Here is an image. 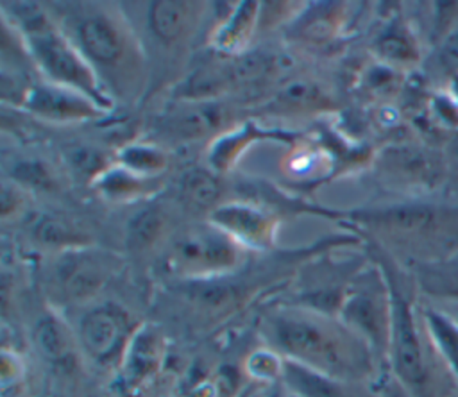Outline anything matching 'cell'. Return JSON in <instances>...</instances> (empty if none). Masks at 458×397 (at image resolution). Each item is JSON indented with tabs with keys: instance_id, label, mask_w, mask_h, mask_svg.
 Masks as SVG:
<instances>
[{
	"instance_id": "6da1fadb",
	"label": "cell",
	"mask_w": 458,
	"mask_h": 397,
	"mask_svg": "<svg viewBox=\"0 0 458 397\" xmlns=\"http://www.w3.org/2000/svg\"><path fill=\"white\" fill-rule=\"evenodd\" d=\"M272 343L308 368L340 381H354L369 372L372 351L344 322L317 309H279L267 317Z\"/></svg>"
},
{
	"instance_id": "7a4b0ae2",
	"label": "cell",
	"mask_w": 458,
	"mask_h": 397,
	"mask_svg": "<svg viewBox=\"0 0 458 397\" xmlns=\"http://www.w3.org/2000/svg\"><path fill=\"white\" fill-rule=\"evenodd\" d=\"M388 288L392 300L388 351L395 376L413 397H426V365L413 317V306L399 284L390 283Z\"/></svg>"
},
{
	"instance_id": "3957f363",
	"label": "cell",
	"mask_w": 458,
	"mask_h": 397,
	"mask_svg": "<svg viewBox=\"0 0 458 397\" xmlns=\"http://www.w3.org/2000/svg\"><path fill=\"white\" fill-rule=\"evenodd\" d=\"M342 322L365 340L372 352H385L390 347L392 300L390 288L372 281L347 291L340 306Z\"/></svg>"
},
{
	"instance_id": "277c9868",
	"label": "cell",
	"mask_w": 458,
	"mask_h": 397,
	"mask_svg": "<svg viewBox=\"0 0 458 397\" xmlns=\"http://www.w3.org/2000/svg\"><path fill=\"white\" fill-rule=\"evenodd\" d=\"M29 41L32 54L52 80L66 84L97 100H102L97 91V82L89 66L68 45V41L61 38L55 30H52L45 21L39 20L36 23L34 20H30Z\"/></svg>"
},
{
	"instance_id": "5b68a950",
	"label": "cell",
	"mask_w": 458,
	"mask_h": 397,
	"mask_svg": "<svg viewBox=\"0 0 458 397\" xmlns=\"http://www.w3.org/2000/svg\"><path fill=\"white\" fill-rule=\"evenodd\" d=\"M170 261L174 268L190 275L216 274L236 265L238 249L218 227H197L175 238Z\"/></svg>"
},
{
	"instance_id": "8992f818",
	"label": "cell",
	"mask_w": 458,
	"mask_h": 397,
	"mask_svg": "<svg viewBox=\"0 0 458 397\" xmlns=\"http://www.w3.org/2000/svg\"><path fill=\"white\" fill-rule=\"evenodd\" d=\"M129 324V315L114 304H102L89 309L79 327L81 343L88 356L104 365L122 356L131 343Z\"/></svg>"
},
{
	"instance_id": "52a82bcc",
	"label": "cell",
	"mask_w": 458,
	"mask_h": 397,
	"mask_svg": "<svg viewBox=\"0 0 458 397\" xmlns=\"http://www.w3.org/2000/svg\"><path fill=\"white\" fill-rule=\"evenodd\" d=\"M107 279V266L93 254H66L55 266V283L70 300H84L95 295Z\"/></svg>"
},
{
	"instance_id": "ba28073f",
	"label": "cell",
	"mask_w": 458,
	"mask_h": 397,
	"mask_svg": "<svg viewBox=\"0 0 458 397\" xmlns=\"http://www.w3.org/2000/svg\"><path fill=\"white\" fill-rule=\"evenodd\" d=\"M211 220L215 227L229 234L234 241H242L249 247H267L272 240V220L250 206H220L213 211Z\"/></svg>"
},
{
	"instance_id": "9c48e42d",
	"label": "cell",
	"mask_w": 458,
	"mask_h": 397,
	"mask_svg": "<svg viewBox=\"0 0 458 397\" xmlns=\"http://www.w3.org/2000/svg\"><path fill=\"white\" fill-rule=\"evenodd\" d=\"M81 91H72L55 86H39L29 93L27 106L52 120H79L89 118L97 113L91 100L82 97Z\"/></svg>"
},
{
	"instance_id": "30bf717a",
	"label": "cell",
	"mask_w": 458,
	"mask_h": 397,
	"mask_svg": "<svg viewBox=\"0 0 458 397\" xmlns=\"http://www.w3.org/2000/svg\"><path fill=\"white\" fill-rule=\"evenodd\" d=\"M79 39L88 57L111 64L123 54V36L120 29L104 16H89L79 25Z\"/></svg>"
},
{
	"instance_id": "8fae6325",
	"label": "cell",
	"mask_w": 458,
	"mask_h": 397,
	"mask_svg": "<svg viewBox=\"0 0 458 397\" xmlns=\"http://www.w3.org/2000/svg\"><path fill=\"white\" fill-rule=\"evenodd\" d=\"M286 388L297 397H351L344 381L320 374L297 361H283L281 372Z\"/></svg>"
},
{
	"instance_id": "7c38bea8",
	"label": "cell",
	"mask_w": 458,
	"mask_h": 397,
	"mask_svg": "<svg viewBox=\"0 0 458 397\" xmlns=\"http://www.w3.org/2000/svg\"><path fill=\"white\" fill-rule=\"evenodd\" d=\"M188 7V4L175 0L154 2L148 11V23L152 32L163 41L177 39L186 29L190 14Z\"/></svg>"
},
{
	"instance_id": "4fadbf2b",
	"label": "cell",
	"mask_w": 458,
	"mask_h": 397,
	"mask_svg": "<svg viewBox=\"0 0 458 397\" xmlns=\"http://www.w3.org/2000/svg\"><path fill=\"white\" fill-rule=\"evenodd\" d=\"M181 191L190 204L199 207H209L220 198L222 186L218 179L208 170L191 168L184 173L181 181Z\"/></svg>"
},
{
	"instance_id": "5bb4252c",
	"label": "cell",
	"mask_w": 458,
	"mask_h": 397,
	"mask_svg": "<svg viewBox=\"0 0 458 397\" xmlns=\"http://www.w3.org/2000/svg\"><path fill=\"white\" fill-rule=\"evenodd\" d=\"M34 340L43 356L54 363H63L70 359V340L59 320L47 317L34 331Z\"/></svg>"
},
{
	"instance_id": "9a60e30c",
	"label": "cell",
	"mask_w": 458,
	"mask_h": 397,
	"mask_svg": "<svg viewBox=\"0 0 458 397\" xmlns=\"http://www.w3.org/2000/svg\"><path fill=\"white\" fill-rule=\"evenodd\" d=\"M426 324L437 347L440 349V354L454 372L458 386V325L437 311L426 313Z\"/></svg>"
},
{
	"instance_id": "2e32d148",
	"label": "cell",
	"mask_w": 458,
	"mask_h": 397,
	"mask_svg": "<svg viewBox=\"0 0 458 397\" xmlns=\"http://www.w3.org/2000/svg\"><path fill=\"white\" fill-rule=\"evenodd\" d=\"M256 4L245 2L238 7V11L233 14V18L227 21V25L218 34V46L224 50H233L245 41L249 36V30L252 27V20L256 14Z\"/></svg>"
},
{
	"instance_id": "e0dca14e",
	"label": "cell",
	"mask_w": 458,
	"mask_h": 397,
	"mask_svg": "<svg viewBox=\"0 0 458 397\" xmlns=\"http://www.w3.org/2000/svg\"><path fill=\"white\" fill-rule=\"evenodd\" d=\"M157 345L150 334L143 333L132 336V342L127 349V370L134 377H145L156 365Z\"/></svg>"
},
{
	"instance_id": "ac0fdd59",
	"label": "cell",
	"mask_w": 458,
	"mask_h": 397,
	"mask_svg": "<svg viewBox=\"0 0 458 397\" xmlns=\"http://www.w3.org/2000/svg\"><path fill=\"white\" fill-rule=\"evenodd\" d=\"M216 111L211 107H191L179 113L172 125L181 138H199L206 134L216 122Z\"/></svg>"
},
{
	"instance_id": "d6986e66",
	"label": "cell",
	"mask_w": 458,
	"mask_h": 397,
	"mask_svg": "<svg viewBox=\"0 0 458 397\" xmlns=\"http://www.w3.org/2000/svg\"><path fill=\"white\" fill-rule=\"evenodd\" d=\"M34 236L39 243L48 247H72L82 241L64 220L55 216H43L34 227Z\"/></svg>"
},
{
	"instance_id": "ffe728a7",
	"label": "cell",
	"mask_w": 458,
	"mask_h": 397,
	"mask_svg": "<svg viewBox=\"0 0 458 397\" xmlns=\"http://www.w3.org/2000/svg\"><path fill=\"white\" fill-rule=\"evenodd\" d=\"M122 163L131 172L150 173L165 168V156L152 147H129L122 152Z\"/></svg>"
},
{
	"instance_id": "44dd1931",
	"label": "cell",
	"mask_w": 458,
	"mask_h": 397,
	"mask_svg": "<svg viewBox=\"0 0 458 397\" xmlns=\"http://www.w3.org/2000/svg\"><path fill=\"white\" fill-rule=\"evenodd\" d=\"M165 222L159 211H145L140 213L129 225V241L132 247H147L148 243H152L161 229H163Z\"/></svg>"
},
{
	"instance_id": "7402d4cb",
	"label": "cell",
	"mask_w": 458,
	"mask_h": 397,
	"mask_svg": "<svg viewBox=\"0 0 458 397\" xmlns=\"http://www.w3.org/2000/svg\"><path fill=\"white\" fill-rule=\"evenodd\" d=\"M70 165L82 177L93 175L100 172V168L104 166V156L98 154L97 150L77 147V148H72L70 152Z\"/></svg>"
},
{
	"instance_id": "603a6c76",
	"label": "cell",
	"mask_w": 458,
	"mask_h": 397,
	"mask_svg": "<svg viewBox=\"0 0 458 397\" xmlns=\"http://www.w3.org/2000/svg\"><path fill=\"white\" fill-rule=\"evenodd\" d=\"M272 66V61L263 54H249L234 63V77L238 80H250L256 77H261L267 73V70Z\"/></svg>"
},
{
	"instance_id": "cb8c5ba5",
	"label": "cell",
	"mask_w": 458,
	"mask_h": 397,
	"mask_svg": "<svg viewBox=\"0 0 458 397\" xmlns=\"http://www.w3.org/2000/svg\"><path fill=\"white\" fill-rule=\"evenodd\" d=\"M13 175H14L20 182L29 184V186H34V188H43V190H47V188L52 184V177H50L48 170L45 168V165L34 163V161L20 163V165L13 170Z\"/></svg>"
},
{
	"instance_id": "d4e9b609",
	"label": "cell",
	"mask_w": 458,
	"mask_h": 397,
	"mask_svg": "<svg viewBox=\"0 0 458 397\" xmlns=\"http://www.w3.org/2000/svg\"><path fill=\"white\" fill-rule=\"evenodd\" d=\"M249 370L259 377V379H268L276 377L277 374L283 372V361L277 359L274 352L268 351H259L250 356L249 359Z\"/></svg>"
},
{
	"instance_id": "484cf974",
	"label": "cell",
	"mask_w": 458,
	"mask_h": 397,
	"mask_svg": "<svg viewBox=\"0 0 458 397\" xmlns=\"http://www.w3.org/2000/svg\"><path fill=\"white\" fill-rule=\"evenodd\" d=\"M100 181H102L100 182L102 190L111 197H122V195L134 193L136 186H138L136 179L131 177L129 173H123V172H109Z\"/></svg>"
},
{
	"instance_id": "4316f807",
	"label": "cell",
	"mask_w": 458,
	"mask_h": 397,
	"mask_svg": "<svg viewBox=\"0 0 458 397\" xmlns=\"http://www.w3.org/2000/svg\"><path fill=\"white\" fill-rule=\"evenodd\" d=\"M379 50L390 59H408L411 55L410 45L401 36H385L379 43Z\"/></svg>"
},
{
	"instance_id": "83f0119b",
	"label": "cell",
	"mask_w": 458,
	"mask_h": 397,
	"mask_svg": "<svg viewBox=\"0 0 458 397\" xmlns=\"http://www.w3.org/2000/svg\"><path fill=\"white\" fill-rule=\"evenodd\" d=\"M442 61L449 68H458V34H453L445 39L442 46Z\"/></svg>"
},
{
	"instance_id": "f1b7e54d",
	"label": "cell",
	"mask_w": 458,
	"mask_h": 397,
	"mask_svg": "<svg viewBox=\"0 0 458 397\" xmlns=\"http://www.w3.org/2000/svg\"><path fill=\"white\" fill-rule=\"evenodd\" d=\"M379 397H413L399 379H386L381 386Z\"/></svg>"
},
{
	"instance_id": "f546056e",
	"label": "cell",
	"mask_w": 458,
	"mask_h": 397,
	"mask_svg": "<svg viewBox=\"0 0 458 397\" xmlns=\"http://www.w3.org/2000/svg\"><path fill=\"white\" fill-rule=\"evenodd\" d=\"M267 397H297L295 393H292L288 388H286V392H283V390H279V388H276L272 393H268Z\"/></svg>"
}]
</instances>
